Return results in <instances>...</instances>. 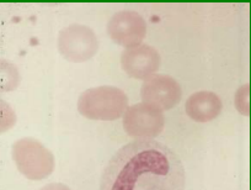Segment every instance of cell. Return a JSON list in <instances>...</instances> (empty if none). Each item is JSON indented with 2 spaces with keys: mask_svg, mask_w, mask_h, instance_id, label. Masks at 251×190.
Wrapping results in <instances>:
<instances>
[{
  "mask_svg": "<svg viewBox=\"0 0 251 190\" xmlns=\"http://www.w3.org/2000/svg\"><path fill=\"white\" fill-rule=\"evenodd\" d=\"M185 187L180 157L153 139H138L120 148L100 182V190H185Z\"/></svg>",
  "mask_w": 251,
  "mask_h": 190,
  "instance_id": "6da1fadb",
  "label": "cell"
},
{
  "mask_svg": "<svg viewBox=\"0 0 251 190\" xmlns=\"http://www.w3.org/2000/svg\"><path fill=\"white\" fill-rule=\"evenodd\" d=\"M128 108V98L120 88L111 85L86 89L78 100V110L90 120L113 121L123 116Z\"/></svg>",
  "mask_w": 251,
  "mask_h": 190,
  "instance_id": "7a4b0ae2",
  "label": "cell"
},
{
  "mask_svg": "<svg viewBox=\"0 0 251 190\" xmlns=\"http://www.w3.org/2000/svg\"><path fill=\"white\" fill-rule=\"evenodd\" d=\"M11 156L19 172L30 180H42L54 170L53 153L32 137H23L14 142Z\"/></svg>",
  "mask_w": 251,
  "mask_h": 190,
  "instance_id": "3957f363",
  "label": "cell"
},
{
  "mask_svg": "<svg viewBox=\"0 0 251 190\" xmlns=\"http://www.w3.org/2000/svg\"><path fill=\"white\" fill-rule=\"evenodd\" d=\"M58 50L68 61L81 63L96 54L99 40L93 28L81 24H72L58 35Z\"/></svg>",
  "mask_w": 251,
  "mask_h": 190,
  "instance_id": "277c9868",
  "label": "cell"
},
{
  "mask_svg": "<svg viewBox=\"0 0 251 190\" xmlns=\"http://www.w3.org/2000/svg\"><path fill=\"white\" fill-rule=\"evenodd\" d=\"M165 126L163 110L147 103L127 108L123 114V129L128 136L137 139H153Z\"/></svg>",
  "mask_w": 251,
  "mask_h": 190,
  "instance_id": "5b68a950",
  "label": "cell"
},
{
  "mask_svg": "<svg viewBox=\"0 0 251 190\" xmlns=\"http://www.w3.org/2000/svg\"><path fill=\"white\" fill-rule=\"evenodd\" d=\"M108 36L117 45L133 49L141 45L147 35V24L143 16L133 10H121L111 16L107 23Z\"/></svg>",
  "mask_w": 251,
  "mask_h": 190,
  "instance_id": "8992f818",
  "label": "cell"
},
{
  "mask_svg": "<svg viewBox=\"0 0 251 190\" xmlns=\"http://www.w3.org/2000/svg\"><path fill=\"white\" fill-rule=\"evenodd\" d=\"M182 97L180 84L170 76L154 74L146 79L141 88L143 103L154 105L160 110H170L180 103Z\"/></svg>",
  "mask_w": 251,
  "mask_h": 190,
  "instance_id": "52a82bcc",
  "label": "cell"
},
{
  "mask_svg": "<svg viewBox=\"0 0 251 190\" xmlns=\"http://www.w3.org/2000/svg\"><path fill=\"white\" fill-rule=\"evenodd\" d=\"M161 57L154 47L139 45L127 49L121 54V66L129 77L136 79H148L158 72Z\"/></svg>",
  "mask_w": 251,
  "mask_h": 190,
  "instance_id": "ba28073f",
  "label": "cell"
},
{
  "mask_svg": "<svg viewBox=\"0 0 251 190\" xmlns=\"http://www.w3.org/2000/svg\"><path fill=\"white\" fill-rule=\"evenodd\" d=\"M223 109L221 98L213 91H197L186 100V114L196 122H209L219 116Z\"/></svg>",
  "mask_w": 251,
  "mask_h": 190,
  "instance_id": "9c48e42d",
  "label": "cell"
},
{
  "mask_svg": "<svg viewBox=\"0 0 251 190\" xmlns=\"http://www.w3.org/2000/svg\"><path fill=\"white\" fill-rule=\"evenodd\" d=\"M0 68H1V83L0 89L1 91H13L20 85L21 76L19 68L8 59L0 61Z\"/></svg>",
  "mask_w": 251,
  "mask_h": 190,
  "instance_id": "30bf717a",
  "label": "cell"
},
{
  "mask_svg": "<svg viewBox=\"0 0 251 190\" xmlns=\"http://www.w3.org/2000/svg\"><path fill=\"white\" fill-rule=\"evenodd\" d=\"M249 95H250V84L245 83L236 90L234 95V104L236 110L244 116L250 115V107H249Z\"/></svg>",
  "mask_w": 251,
  "mask_h": 190,
  "instance_id": "8fae6325",
  "label": "cell"
},
{
  "mask_svg": "<svg viewBox=\"0 0 251 190\" xmlns=\"http://www.w3.org/2000/svg\"><path fill=\"white\" fill-rule=\"evenodd\" d=\"M0 105H1V132H6L16 124V114L5 100H1Z\"/></svg>",
  "mask_w": 251,
  "mask_h": 190,
  "instance_id": "7c38bea8",
  "label": "cell"
},
{
  "mask_svg": "<svg viewBox=\"0 0 251 190\" xmlns=\"http://www.w3.org/2000/svg\"><path fill=\"white\" fill-rule=\"evenodd\" d=\"M40 190H72L68 185L62 184V183H50V184L45 185Z\"/></svg>",
  "mask_w": 251,
  "mask_h": 190,
  "instance_id": "4fadbf2b",
  "label": "cell"
}]
</instances>
